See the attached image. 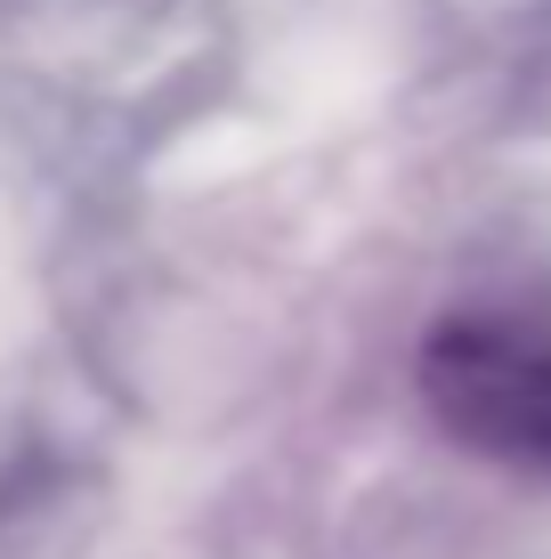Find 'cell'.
<instances>
[{"label":"cell","mask_w":551,"mask_h":559,"mask_svg":"<svg viewBox=\"0 0 551 559\" xmlns=\"http://www.w3.org/2000/svg\"><path fill=\"white\" fill-rule=\"evenodd\" d=\"M422 397L463 447L551 471V308H454L422 341Z\"/></svg>","instance_id":"obj_1"}]
</instances>
